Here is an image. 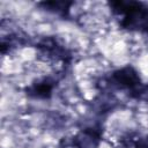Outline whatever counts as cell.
<instances>
[{
	"label": "cell",
	"mask_w": 148,
	"mask_h": 148,
	"mask_svg": "<svg viewBox=\"0 0 148 148\" xmlns=\"http://www.w3.org/2000/svg\"><path fill=\"white\" fill-rule=\"evenodd\" d=\"M38 50L45 54L49 58L56 59V60H67L69 59V53L68 51L65 49V46H62L57 39L54 38H44L43 40H40L37 45Z\"/></svg>",
	"instance_id": "obj_3"
},
{
	"label": "cell",
	"mask_w": 148,
	"mask_h": 148,
	"mask_svg": "<svg viewBox=\"0 0 148 148\" xmlns=\"http://www.w3.org/2000/svg\"><path fill=\"white\" fill-rule=\"evenodd\" d=\"M110 7L120 17V25L148 35V6L134 1H113Z\"/></svg>",
	"instance_id": "obj_1"
},
{
	"label": "cell",
	"mask_w": 148,
	"mask_h": 148,
	"mask_svg": "<svg viewBox=\"0 0 148 148\" xmlns=\"http://www.w3.org/2000/svg\"><path fill=\"white\" fill-rule=\"evenodd\" d=\"M126 148H148V135L130 140V143L125 145Z\"/></svg>",
	"instance_id": "obj_6"
},
{
	"label": "cell",
	"mask_w": 148,
	"mask_h": 148,
	"mask_svg": "<svg viewBox=\"0 0 148 148\" xmlns=\"http://www.w3.org/2000/svg\"><path fill=\"white\" fill-rule=\"evenodd\" d=\"M42 6H44L47 10H52L56 13L66 14L69 10V6L72 2H64V1H51V2H42Z\"/></svg>",
	"instance_id": "obj_5"
},
{
	"label": "cell",
	"mask_w": 148,
	"mask_h": 148,
	"mask_svg": "<svg viewBox=\"0 0 148 148\" xmlns=\"http://www.w3.org/2000/svg\"><path fill=\"white\" fill-rule=\"evenodd\" d=\"M54 81L51 79H43L32 83L27 88V94L35 98H49L52 94Z\"/></svg>",
	"instance_id": "obj_4"
},
{
	"label": "cell",
	"mask_w": 148,
	"mask_h": 148,
	"mask_svg": "<svg viewBox=\"0 0 148 148\" xmlns=\"http://www.w3.org/2000/svg\"><path fill=\"white\" fill-rule=\"evenodd\" d=\"M111 79L117 86H119L120 88L131 90L133 94L142 86L138 72L131 66H126L114 71Z\"/></svg>",
	"instance_id": "obj_2"
}]
</instances>
